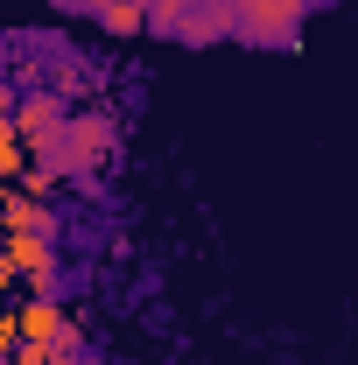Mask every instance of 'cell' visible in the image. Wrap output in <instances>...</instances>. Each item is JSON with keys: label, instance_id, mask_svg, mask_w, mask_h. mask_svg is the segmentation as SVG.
<instances>
[{"label": "cell", "instance_id": "obj_1", "mask_svg": "<svg viewBox=\"0 0 358 365\" xmlns=\"http://www.w3.org/2000/svg\"><path fill=\"white\" fill-rule=\"evenodd\" d=\"M232 14L253 36H288L295 29V0H232Z\"/></svg>", "mask_w": 358, "mask_h": 365}, {"label": "cell", "instance_id": "obj_2", "mask_svg": "<svg viewBox=\"0 0 358 365\" xmlns=\"http://www.w3.org/2000/svg\"><path fill=\"white\" fill-rule=\"evenodd\" d=\"M49 127H56V106H49V98H29V106H21V134L36 140V134H49Z\"/></svg>", "mask_w": 358, "mask_h": 365}, {"label": "cell", "instance_id": "obj_3", "mask_svg": "<svg viewBox=\"0 0 358 365\" xmlns=\"http://www.w3.org/2000/svg\"><path fill=\"white\" fill-rule=\"evenodd\" d=\"M14 162V134H7V120H0V169Z\"/></svg>", "mask_w": 358, "mask_h": 365}, {"label": "cell", "instance_id": "obj_4", "mask_svg": "<svg viewBox=\"0 0 358 365\" xmlns=\"http://www.w3.org/2000/svg\"><path fill=\"white\" fill-rule=\"evenodd\" d=\"M7 337H14V330H7V323H0V351H7Z\"/></svg>", "mask_w": 358, "mask_h": 365}]
</instances>
